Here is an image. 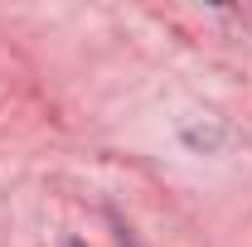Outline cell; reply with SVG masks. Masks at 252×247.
Wrapping results in <instances>:
<instances>
[{
  "mask_svg": "<svg viewBox=\"0 0 252 247\" xmlns=\"http://www.w3.org/2000/svg\"><path fill=\"white\" fill-rule=\"evenodd\" d=\"M73 247H83V243H73Z\"/></svg>",
  "mask_w": 252,
  "mask_h": 247,
  "instance_id": "6da1fadb",
  "label": "cell"
}]
</instances>
